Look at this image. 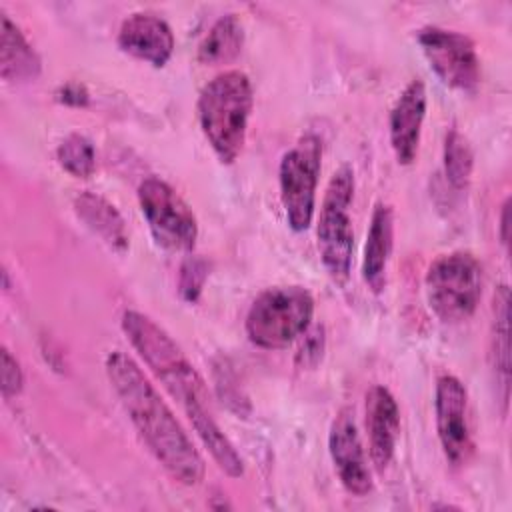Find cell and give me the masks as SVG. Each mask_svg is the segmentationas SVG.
Listing matches in <instances>:
<instances>
[{"instance_id": "obj_1", "label": "cell", "mask_w": 512, "mask_h": 512, "mask_svg": "<svg viewBox=\"0 0 512 512\" xmlns=\"http://www.w3.org/2000/svg\"><path fill=\"white\" fill-rule=\"evenodd\" d=\"M122 330L170 396L180 402L216 464L232 478L242 476V460L212 418L204 380L182 348L150 316L136 310L124 312Z\"/></svg>"}, {"instance_id": "obj_2", "label": "cell", "mask_w": 512, "mask_h": 512, "mask_svg": "<svg viewBox=\"0 0 512 512\" xmlns=\"http://www.w3.org/2000/svg\"><path fill=\"white\" fill-rule=\"evenodd\" d=\"M104 366L114 392L156 460L178 482L196 486L204 476V460L140 366L122 350L110 352Z\"/></svg>"}, {"instance_id": "obj_3", "label": "cell", "mask_w": 512, "mask_h": 512, "mask_svg": "<svg viewBox=\"0 0 512 512\" xmlns=\"http://www.w3.org/2000/svg\"><path fill=\"white\" fill-rule=\"evenodd\" d=\"M252 100V82L240 70L220 72L200 90V128L224 164H232L244 148Z\"/></svg>"}, {"instance_id": "obj_4", "label": "cell", "mask_w": 512, "mask_h": 512, "mask_svg": "<svg viewBox=\"0 0 512 512\" xmlns=\"http://www.w3.org/2000/svg\"><path fill=\"white\" fill-rule=\"evenodd\" d=\"M314 298L304 286H274L264 290L246 314V334L252 344L278 350L310 328Z\"/></svg>"}, {"instance_id": "obj_5", "label": "cell", "mask_w": 512, "mask_h": 512, "mask_svg": "<svg viewBox=\"0 0 512 512\" xmlns=\"http://www.w3.org/2000/svg\"><path fill=\"white\" fill-rule=\"evenodd\" d=\"M430 310L448 324L470 318L482 294V264L470 252L456 250L438 256L426 272Z\"/></svg>"}, {"instance_id": "obj_6", "label": "cell", "mask_w": 512, "mask_h": 512, "mask_svg": "<svg viewBox=\"0 0 512 512\" xmlns=\"http://www.w3.org/2000/svg\"><path fill=\"white\" fill-rule=\"evenodd\" d=\"M354 196V170L342 164L330 178L318 216V250L324 268L336 282H344L352 266L354 232L350 204Z\"/></svg>"}, {"instance_id": "obj_7", "label": "cell", "mask_w": 512, "mask_h": 512, "mask_svg": "<svg viewBox=\"0 0 512 512\" xmlns=\"http://www.w3.org/2000/svg\"><path fill=\"white\" fill-rule=\"evenodd\" d=\"M320 158V140L306 134L280 160V200L286 220L294 232H304L312 224Z\"/></svg>"}, {"instance_id": "obj_8", "label": "cell", "mask_w": 512, "mask_h": 512, "mask_svg": "<svg viewBox=\"0 0 512 512\" xmlns=\"http://www.w3.org/2000/svg\"><path fill=\"white\" fill-rule=\"evenodd\" d=\"M140 210L162 248L192 250L198 236L196 216L180 194L164 180L148 176L138 186Z\"/></svg>"}, {"instance_id": "obj_9", "label": "cell", "mask_w": 512, "mask_h": 512, "mask_svg": "<svg viewBox=\"0 0 512 512\" xmlns=\"http://www.w3.org/2000/svg\"><path fill=\"white\" fill-rule=\"evenodd\" d=\"M418 44L436 72L450 88L472 92L480 82V60L474 42L456 30L424 26L416 34Z\"/></svg>"}, {"instance_id": "obj_10", "label": "cell", "mask_w": 512, "mask_h": 512, "mask_svg": "<svg viewBox=\"0 0 512 512\" xmlns=\"http://www.w3.org/2000/svg\"><path fill=\"white\" fill-rule=\"evenodd\" d=\"M434 410L436 430L446 460L452 466L466 464L474 452V438L468 418V392L456 376H438Z\"/></svg>"}, {"instance_id": "obj_11", "label": "cell", "mask_w": 512, "mask_h": 512, "mask_svg": "<svg viewBox=\"0 0 512 512\" xmlns=\"http://www.w3.org/2000/svg\"><path fill=\"white\" fill-rule=\"evenodd\" d=\"M328 448L342 486L356 496L368 494L372 490V476L350 408H342L336 414L328 434Z\"/></svg>"}, {"instance_id": "obj_12", "label": "cell", "mask_w": 512, "mask_h": 512, "mask_svg": "<svg viewBox=\"0 0 512 512\" xmlns=\"http://www.w3.org/2000/svg\"><path fill=\"white\" fill-rule=\"evenodd\" d=\"M424 114L426 86L420 78H414L400 92L390 112V144L400 164H412L416 158Z\"/></svg>"}, {"instance_id": "obj_13", "label": "cell", "mask_w": 512, "mask_h": 512, "mask_svg": "<svg viewBox=\"0 0 512 512\" xmlns=\"http://www.w3.org/2000/svg\"><path fill=\"white\" fill-rule=\"evenodd\" d=\"M118 46L124 52L160 68L174 52V34L164 18L148 12H136L122 22L118 30Z\"/></svg>"}, {"instance_id": "obj_14", "label": "cell", "mask_w": 512, "mask_h": 512, "mask_svg": "<svg viewBox=\"0 0 512 512\" xmlns=\"http://www.w3.org/2000/svg\"><path fill=\"white\" fill-rule=\"evenodd\" d=\"M366 430L370 440V458L376 470H384L400 436V410L392 392L380 384L366 394Z\"/></svg>"}, {"instance_id": "obj_15", "label": "cell", "mask_w": 512, "mask_h": 512, "mask_svg": "<svg viewBox=\"0 0 512 512\" xmlns=\"http://www.w3.org/2000/svg\"><path fill=\"white\" fill-rule=\"evenodd\" d=\"M392 234H394V212L388 204L378 202L374 206L370 228L364 244L362 258V278L372 292H382L386 284V266L392 252Z\"/></svg>"}, {"instance_id": "obj_16", "label": "cell", "mask_w": 512, "mask_h": 512, "mask_svg": "<svg viewBox=\"0 0 512 512\" xmlns=\"http://www.w3.org/2000/svg\"><path fill=\"white\" fill-rule=\"evenodd\" d=\"M0 74L6 82H28L40 74V58L20 28L0 14Z\"/></svg>"}, {"instance_id": "obj_17", "label": "cell", "mask_w": 512, "mask_h": 512, "mask_svg": "<svg viewBox=\"0 0 512 512\" xmlns=\"http://www.w3.org/2000/svg\"><path fill=\"white\" fill-rule=\"evenodd\" d=\"M74 210L80 220L98 234L110 248L124 252L128 248V232L124 218L106 198L94 192H82L74 198Z\"/></svg>"}, {"instance_id": "obj_18", "label": "cell", "mask_w": 512, "mask_h": 512, "mask_svg": "<svg viewBox=\"0 0 512 512\" xmlns=\"http://www.w3.org/2000/svg\"><path fill=\"white\" fill-rule=\"evenodd\" d=\"M244 44V28L236 14L220 16L198 46L202 64H226L234 60Z\"/></svg>"}, {"instance_id": "obj_19", "label": "cell", "mask_w": 512, "mask_h": 512, "mask_svg": "<svg viewBox=\"0 0 512 512\" xmlns=\"http://www.w3.org/2000/svg\"><path fill=\"white\" fill-rule=\"evenodd\" d=\"M492 356L498 384L502 386V398H508V374H510V346H508V288L500 286L494 296V336Z\"/></svg>"}, {"instance_id": "obj_20", "label": "cell", "mask_w": 512, "mask_h": 512, "mask_svg": "<svg viewBox=\"0 0 512 512\" xmlns=\"http://www.w3.org/2000/svg\"><path fill=\"white\" fill-rule=\"evenodd\" d=\"M474 166V154L466 136L458 128H450L444 140V172L448 182L462 190L468 186Z\"/></svg>"}, {"instance_id": "obj_21", "label": "cell", "mask_w": 512, "mask_h": 512, "mask_svg": "<svg viewBox=\"0 0 512 512\" xmlns=\"http://www.w3.org/2000/svg\"><path fill=\"white\" fill-rule=\"evenodd\" d=\"M60 166L76 178H88L96 168V152L92 142L82 134H70L56 150Z\"/></svg>"}, {"instance_id": "obj_22", "label": "cell", "mask_w": 512, "mask_h": 512, "mask_svg": "<svg viewBox=\"0 0 512 512\" xmlns=\"http://www.w3.org/2000/svg\"><path fill=\"white\" fill-rule=\"evenodd\" d=\"M206 276H208V262L204 258L200 256L186 258L180 266V278H178L180 296L186 302H196L202 292Z\"/></svg>"}, {"instance_id": "obj_23", "label": "cell", "mask_w": 512, "mask_h": 512, "mask_svg": "<svg viewBox=\"0 0 512 512\" xmlns=\"http://www.w3.org/2000/svg\"><path fill=\"white\" fill-rule=\"evenodd\" d=\"M22 368L8 348H2V396L12 398L22 390Z\"/></svg>"}, {"instance_id": "obj_24", "label": "cell", "mask_w": 512, "mask_h": 512, "mask_svg": "<svg viewBox=\"0 0 512 512\" xmlns=\"http://www.w3.org/2000/svg\"><path fill=\"white\" fill-rule=\"evenodd\" d=\"M322 348H324V336H322V328L316 326V328H308L304 332V342H302V348L298 352V360L304 364V366H312L320 360L322 356Z\"/></svg>"}, {"instance_id": "obj_25", "label": "cell", "mask_w": 512, "mask_h": 512, "mask_svg": "<svg viewBox=\"0 0 512 512\" xmlns=\"http://www.w3.org/2000/svg\"><path fill=\"white\" fill-rule=\"evenodd\" d=\"M58 100L64 102V104H70V106H84L88 102V92L84 90V86L80 84H66L62 86L58 92H56Z\"/></svg>"}, {"instance_id": "obj_26", "label": "cell", "mask_w": 512, "mask_h": 512, "mask_svg": "<svg viewBox=\"0 0 512 512\" xmlns=\"http://www.w3.org/2000/svg\"><path fill=\"white\" fill-rule=\"evenodd\" d=\"M508 200L502 204V212H500V238L502 244L508 246Z\"/></svg>"}]
</instances>
